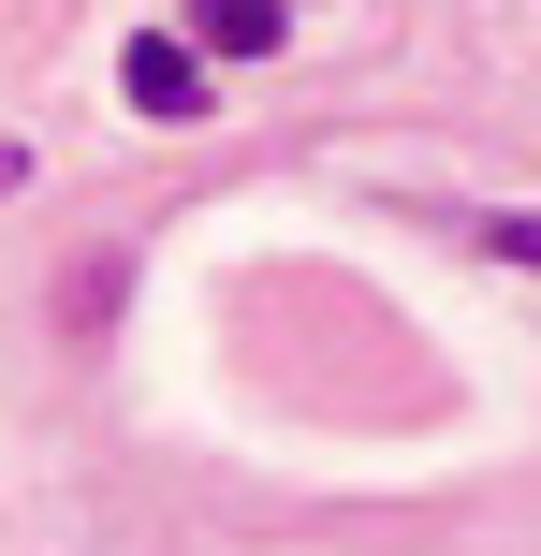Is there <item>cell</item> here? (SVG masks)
<instances>
[{"label": "cell", "mask_w": 541, "mask_h": 556, "mask_svg": "<svg viewBox=\"0 0 541 556\" xmlns=\"http://www.w3.org/2000/svg\"><path fill=\"white\" fill-rule=\"evenodd\" d=\"M117 88H132V117H205V45H162V29H146V45L117 59Z\"/></svg>", "instance_id": "6da1fadb"}, {"label": "cell", "mask_w": 541, "mask_h": 556, "mask_svg": "<svg viewBox=\"0 0 541 556\" xmlns=\"http://www.w3.org/2000/svg\"><path fill=\"white\" fill-rule=\"evenodd\" d=\"M191 45H205V59H263V45H279V0H205Z\"/></svg>", "instance_id": "7a4b0ae2"}, {"label": "cell", "mask_w": 541, "mask_h": 556, "mask_svg": "<svg viewBox=\"0 0 541 556\" xmlns=\"http://www.w3.org/2000/svg\"><path fill=\"white\" fill-rule=\"evenodd\" d=\"M484 250H498V264H527V278H541V220H484Z\"/></svg>", "instance_id": "3957f363"}]
</instances>
